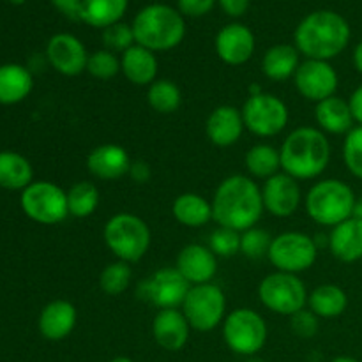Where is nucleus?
<instances>
[{
    "label": "nucleus",
    "instance_id": "1",
    "mask_svg": "<svg viewBox=\"0 0 362 362\" xmlns=\"http://www.w3.org/2000/svg\"><path fill=\"white\" fill-rule=\"evenodd\" d=\"M212 219L223 228L246 232L264 214L262 187L247 175H230L219 182L212 197Z\"/></svg>",
    "mask_w": 362,
    "mask_h": 362
},
{
    "label": "nucleus",
    "instance_id": "2",
    "mask_svg": "<svg viewBox=\"0 0 362 362\" xmlns=\"http://www.w3.org/2000/svg\"><path fill=\"white\" fill-rule=\"evenodd\" d=\"M352 30L341 14L334 11H315L296 28V48L313 60H332L349 46Z\"/></svg>",
    "mask_w": 362,
    "mask_h": 362
},
{
    "label": "nucleus",
    "instance_id": "3",
    "mask_svg": "<svg viewBox=\"0 0 362 362\" xmlns=\"http://www.w3.org/2000/svg\"><path fill=\"white\" fill-rule=\"evenodd\" d=\"M281 172L297 180H311L320 177L331 163V144L318 127H296L283 140Z\"/></svg>",
    "mask_w": 362,
    "mask_h": 362
},
{
    "label": "nucleus",
    "instance_id": "4",
    "mask_svg": "<svg viewBox=\"0 0 362 362\" xmlns=\"http://www.w3.org/2000/svg\"><path fill=\"white\" fill-rule=\"evenodd\" d=\"M131 27L136 45L154 53L177 48L186 35V21L180 11L165 4H151L144 7Z\"/></svg>",
    "mask_w": 362,
    "mask_h": 362
},
{
    "label": "nucleus",
    "instance_id": "5",
    "mask_svg": "<svg viewBox=\"0 0 362 362\" xmlns=\"http://www.w3.org/2000/svg\"><path fill=\"white\" fill-rule=\"evenodd\" d=\"M356 202L357 197L349 184L339 179H324L308 191L304 207L317 225L334 228L352 218Z\"/></svg>",
    "mask_w": 362,
    "mask_h": 362
},
{
    "label": "nucleus",
    "instance_id": "6",
    "mask_svg": "<svg viewBox=\"0 0 362 362\" xmlns=\"http://www.w3.org/2000/svg\"><path fill=\"white\" fill-rule=\"evenodd\" d=\"M103 239L117 260L131 265L140 262L147 255L152 243V233L140 216L119 212L106 221Z\"/></svg>",
    "mask_w": 362,
    "mask_h": 362
},
{
    "label": "nucleus",
    "instance_id": "7",
    "mask_svg": "<svg viewBox=\"0 0 362 362\" xmlns=\"http://www.w3.org/2000/svg\"><path fill=\"white\" fill-rule=\"evenodd\" d=\"M269 329L264 317L250 308H239L226 315L223 322V339L233 354L255 357L267 343Z\"/></svg>",
    "mask_w": 362,
    "mask_h": 362
},
{
    "label": "nucleus",
    "instance_id": "8",
    "mask_svg": "<svg viewBox=\"0 0 362 362\" xmlns=\"http://www.w3.org/2000/svg\"><path fill=\"white\" fill-rule=\"evenodd\" d=\"M308 297L310 293L303 279L288 272H272L258 285V299L262 306L281 317H292L308 308Z\"/></svg>",
    "mask_w": 362,
    "mask_h": 362
},
{
    "label": "nucleus",
    "instance_id": "9",
    "mask_svg": "<svg viewBox=\"0 0 362 362\" xmlns=\"http://www.w3.org/2000/svg\"><path fill=\"white\" fill-rule=\"evenodd\" d=\"M180 308L193 331H214L226 318L225 292L214 283L194 285L189 288Z\"/></svg>",
    "mask_w": 362,
    "mask_h": 362
},
{
    "label": "nucleus",
    "instance_id": "10",
    "mask_svg": "<svg viewBox=\"0 0 362 362\" xmlns=\"http://www.w3.org/2000/svg\"><path fill=\"white\" fill-rule=\"evenodd\" d=\"M21 211L39 225H59L69 216L67 191L49 180H34L21 191Z\"/></svg>",
    "mask_w": 362,
    "mask_h": 362
},
{
    "label": "nucleus",
    "instance_id": "11",
    "mask_svg": "<svg viewBox=\"0 0 362 362\" xmlns=\"http://www.w3.org/2000/svg\"><path fill=\"white\" fill-rule=\"evenodd\" d=\"M317 240L303 232H283L272 237L267 258L276 271L297 274L313 267L317 262Z\"/></svg>",
    "mask_w": 362,
    "mask_h": 362
},
{
    "label": "nucleus",
    "instance_id": "12",
    "mask_svg": "<svg viewBox=\"0 0 362 362\" xmlns=\"http://www.w3.org/2000/svg\"><path fill=\"white\" fill-rule=\"evenodd\" d=\"M244 127L255 136L271 138L281 133L288 126V106L278 95L260 92L250 95L240 108Z\"/></svg>",
    "mask_w": 362,
    "mask_h": 362
},
{
    "label": "nucleus",
    "instance_id": "13",
    "mask_svg": "<svg viewBox=\"0 0 362 362\" xmlns=\"http://www.w3.org/2000/svg\"><path fill=\"white\" fill-rule=\"evenodd\" d=\"M191 285L175 267L158 269L138 286V296L159 310H177L182 306Z\"/></svg>",
    "mask_w": 362,
    "mask_h": 362
},
{
    "label": "nucleus",
    "instance_id": "14",
    "mask_svg": "<svg viewBox=\"0 0 362 362\" xmlns=\"http://www.w3.org/2000/svg\"><path fill=\"white\" fill-rule=\"evenodd\" d=\"M296 88L304 99L311 103H320L336 95L339 76L331 62L327 60L308 59L300 62L299 69L293 74Z\"/></svg>",
    "mask_w": 362,
    "mask_h": 362
},
{
    "label": "nucleus",
    "instance_id": "15",
    "mask_svg": "<svg viewBox=\"0 0 362 362\" xmlns=\"http://www.w3.org/2000/svg\"><path fill=\"white\" fill-rule=\"evenodd\" d=\"M262 200H264V209L271 216L290 218L296 214L303 202L299 180L285 172L276 173L262 186Z\"/></svg>",
    "mask_w": 362,
    "mask_h": 362
},
{
    "label": "nucleus",
    "instance_id": "16",
    "mask_svg": "<svg viewBox=\"0 0 362 362\" xmlns=\"http://www.w3.org/2000/svg\"><path fill=\"white\" fill-rule=\"evenodd\" d=\"M46 59L57 73L64 76H78L87 71L88 53L83 42L73 34H55L46 46Z\"/></svg>",
    "mask_w": 362,
    "mask_h": 362
},
{
    "label": "nucleus",
    "instance_id": "17",
    "mask_svg": "<svg viewBox=\"0 0 362 362\" xmlns=\"http://www.w3.org/2000/svg\"><path fill=\"white\" fill-rule=\"evenodd\" d=\"M175 269L189 281L191 286L212 283L218 272V257L209 246L187 244L179 251Z\"/></svg>",
    "mask_w": 362,
    "mask_h": 362
},
{
    "label": "nucleus",
    "instance_id": "18",
    "mask_svg": "<svg viewBox=\"0 0 362 362\" xmlns=\"http://www.w3.org/2000/svg\"><path fill=\"white\" fill-rule=\"evenodd\" d=\"M216 53L228 66H243L255 53V35L246 25L230 23L216 35Z\"/></svg>",
    "mask_w": 362,
    "mask_h": 362
},
{
    "label": "nucleus",
    "instance_id": "19",
    "mask_svg": "<svg viewBox=\"0 0 362 362\" xmlns=\"http://www.w3.org/2000/svg\"><path fill=\"white\" fill-rule=\"evenodd\" d=\"M131 158L122 145L103 144L87 156V168L99 180H119L129 175Z\"/></svg>",
    "mask_w": 362,
    "mask_h": 362
},
{
    "label": "nucleus",
    "instance_id": "20",
    "mask_svg": "<svg viewBox=\"0 0 362 362\" xmlns=\"http://www.w3.org/2000/svg\"><path fill=\"white\" fill-rule=\"evenodd\" d=\"M243 113L232 105H221L211 112L205 122V134L216 147H232L244 133Z\"/></svg>",
    "mask_w": 362,
    "mask_h": 362
},
{
    "label": "nucleus",
    "instance_id": "21",
    "mask_svg": "<svg viewBox=\"0 0 362 362\" xmlns=\"http://www.w3.org/2000/svg\"><path fill=\"white\" fill-rule=\"evenodd\" d=\"M191 325L187 324L182 311L159 310L152 322V336L154 341L166 352H179L187 345Z\"/></svg>",
    "mask_w": 362,
    "mask_h": 362
},
{
    "label": "nucleus",
    "instance_id": "22",
    "mask_svg": "<svg viewBox=\"0 0 362 362\" xmlns=\"http://www.w3.org/2000/svg\"><path fill=\"white\" fill-rule=\"evenodd\" d=\"M78 322L76 308L73 303L64 299L52 300L42 308L39 315V332L48 341H62L69 338Z\"/></svg>",
    "mask_w": 362,
    "mask_h": 362
},
{
    "label": "nucleus",
    "instance_id": "23",
    "mask_svg": "<svg viewBox=\"0 0 362 362\" xmlns=\"http://www.w3.org/2000/svg\"><path fill=\"white\" fill-rule=\"evenodd\" d=\"M329 250L336 260L343 264H356L362 260V221L350 218L331 230Z\"/></svg>",
    "mask_w": 362,
    "mask_h": 362
},
{
    "label": "nucleus",
    "instance_id": "24",
    "mask_svg": "<svg viewBox=\"0 0 362 362\" xmlns=\"http://www.w3.org/2000/svg\"><path fill=\"white\" fill-rule=\"evenodd\" d=\"M159 64L156 53L140 45H133L120 57V73L129 83L148 87L158 78Z\"/></svg>",
    "mask_w": 362,
    "mask_h": 362
},
{
    "label": "nucleus",
    "instance_id": "25",
    "mask_svg": "<svg viewBox=\"0 0 362 362\" xmlns=\"http://www.w3.org/2000/svg\"><path fill=\"white\" fill-rule=\"evenodd\" d=\"M315 120H317L318 129L329 134H345L346 136L356 127L349 101L339 95H332V98L317 103Z\"/></svg>",
    "mask_w": 362,
    "mask_h": 362
},
{
    "label": "nucleus",
    "instance_id": "26",
    "mask_svg": "<svg viewBox=\"0 0 362 362\" xmlns=\"http://www.w3.org/2000/svg\"><path fill=\"white\" fill-rule=\"evenodd\" d=\"M34 88L32 73L21 64H2L0 66V105H18Z\"/></svg>",
    "mask_w": 362,
    "mask_h": 362
},
{
    "label": "nucleus",
    "instance_id": "27",
    "mask_svg": "<svg viewBox=\"0 0 362 362\" xmlns=\"http://www.w3.org/2000/svg\"><path fill=\"white\" fill-rule=\"evenodd\" d=\"M172 214L187 228H202L212 221V204L198 193H182L173 200Z\"/></svg>",
    "mask_w": 362,
    "mask_h": 362
},
{
    "label": "nucleus",
    "instance_id": "28",
    "mask_svg": "<svg viewBox=\"0 0 362 362\" xmlns=\"http://www.w3.org/2000/svg\"><path fill=\"white\" fill-rule=\"evenodd\" d=\"M299 55V49L292 45L272 46L262 59V73L272 81H285L293 78L300 66Z\"/></svg>",
    "mask_w": 362,
    "mask_h": 362
},
{
    "label": "nucleus",
    "instance_id": "29",
    "mask_svg": "<svg viewBox=\"0 0 362 362\" xmlns=\"http://www.w3.org/2000/svg\"><path fill=\"white\" fill-rule=\"evenodd\" d=\"M34 182L30 161L20 152H0V187L9 191H23Z\"/></svg>",
    "mask_w": 362,
    "mask_h": 362
},
{
    "label": "nucleus",
    "instance_id": "30",
    "mask_svg": "<svg viewBox=\"0 0 362 362\" xmlns=\"http://www.w3.org/2000/svg\"><path fill=\"white\" fill-rule=\"evenodd\" d=\"M349 308V296L338 285H320L308 297V310L318 318H338Z\"/></svg>",
    "mask_w": 362,
    "mask_h": 362
},
{
    "label": "nucleus",
    "instance_id": "31",
    "mask_svg": "<svg viewBox=\"0 0 362 362\" xmlns=\"http://www.w3.org/2000/svg\"><path fill=\"white\" fill-rule=\"evenodd\" d=\"M129 0H83L80 20L95 28H108L119 23L127 11Z\"/></svg>",
    "mask_w": 362,
    "mask_h": 362
},
{
    "label": "nucleus",
    "instance_id": "32",
    "mask_svg": "<svg viewBox=\"0 0 362 362\" xmlns=\"http://www.w3.org/2000/svg\"><path fill=\"white\" fill-rule=\"evenodd\" d=\"M244 165L251 177L267 180L281 172V156H279L278 148H274L272 145L258 144L246 152Z\"/></svg>",
    "mask_w": 362,
    "mask_h": 362
},
{
    "label": "nucleus",
    "instance_id": "33",
    "mask_svg": "<svg viewBox=\"0 0 362 362\" xmlns=\"http://www.w3.org/2000/svg\"><path fill=\"white\" fill-rule=\"evenodd\" d=\"M147 103L154 112L161 115L175 113L182 105V92L172 80H156L147 88Z\"/></svg>",
    "mask_w": 362,
    "mask_h": 362
},
{
    "label": "nucleus",
    "instance_id": "34",
    "mask_svg": "<svg viewBox=\"0 0 362 362\" xmlns=\"http://www.w3.org/2000/svg\"><path fill=\"white\" fill-rule=\"evenodd\" d=\"M99 205V189L94 182L80 180L74 182L67 191V207L69 216L74 218H88L95 212Z\"/></svg>",
    "mask_w": 362,
    "mask_h": 362
},
{
    "label": "nucleus",
    "instance_id": "35",
    "mask_svg": "<svg viewBox=\"0 0 362 362\" xmlns=\"http://www.w3.org/2000/svg\"><path fill=\"white\" fill-rule=\"evenodd\" d=\"M133 279V271L126 262L115 260L106 265L99 274V286L106 296L117 297L126 292Z\"/></svg>",
    "mask_w": 362,
    "mask_h": 362
},
{
    "label": "nucleus",
    "instance_id": "36",
    "mask_svg": "<svg viewBox=\"0 0 362 362\" xmlns=\"http://www.w3.org/2000/svg\"><path fill=\"white\" fill-rule=\"evenodd\" d=\"M87 73L95 80H112L120 73V59L110 49H98L88 55Z\"/></svg>",
    "mask_w": 362,
    "mask_h": 362
},
{
    "label": "nucleus",
    "instance_id": "37",
    "mask_svg": "<svg viewBox=\"0 0 362 362\" xmlns=\"http://www.w3.org/2000/svg\"><path fill=\"white\" fill-rule=\"evenodd\" d=\"M271 243L272 237L265 230L253 226L240 233V253L250 260H260V258L267 257Z\"/></svg>",
    "mask_w": 362,
    "mask_h": 362
},
{
    "label": "nucleus",
    "instance_id": "38",
    "mask_svg": "<svg viewBox=\"0 0 362 362\" xmlns=\"http://www.w3.org/2000/svg\"><path fill=\"white\" fill-rule=\"evenodd\" d=\"M343 161L356 179L362 180V126H356L343 141Z\"/></svg>",
    "mask_w": 362,
    "mask_h": 362
},
{
    "label": "nucleus",
    "instance_id": "39",
    "mask_svg": "<svg viewBox=\"0 0 362 362\" xmlns=\"http://www.w3.org/2000/svg\"><path fill=\"white\" fill-rule=\"evenodd\" d=\"M209 247L216 257L232 258L237 253H240V232L230 228H216L212 232L211 240H209Z\"/></svg>",
    "mask_w": 362,
    "mask_h": 362
},
{
    "label": "nucleus",
    "instance_id": "40",
    "mask_svg": "<svg viewBox=\"0 0 362 362\" xmlns=\"http://www.w3.org/2000/svg\"><path fill=\"white\" fill-rule=\"evenodd\" d=\"M103 42L110 52H126L131 46L136 45L133 34V27L126 23H115L103 30Z\"/></svg>",
    "mask_w": 362,
    "mask_h": 362
},
{
    "label": "nucleus",
    "instance_id": "41",
    "mask_svg": "<svg viewBox=\"0 0 362 362\" xmlns=\"http://www.w3.org/2000/svg\"><path fill=\"white\" fill-rule=\"evenodd\" d=\"M290 329H292L293 334L299 336L300 339L315 338L318 332V317L313 311L304 308L299 313L290 317Z\"/></svg>",
    "mask_w": 362,
    "mask_h": 362
},
{
    "label": "nucleus",
    "instance_id": "42",
    "mask_svg": "<svg viewBox=\"0 0 362 362\" xmlns=\"http://www.w3.org/2000/svg\"><path fill=\"white\" fill-rule=\"evenodd\" d=\"M216 0H179L180 14L186 16H204L214 7Z\"/></svg>",
    "mask_w": 362,
    "mask_h": 362
},
{
    "label": "nucleus",
    "instance_id": "43",
    "mask_svg": "<svg viewBox=\"0 0 362 362\" xmlns=\"http://www.w3.org/2000/svg\"><path fill=\"white\" fill-rule=\"evenodd\" d=\"M81 2L83 0H52L53 6L69 20L78 21L81 16Z\"/></svg>",
    "mask_w": 362,
    "mask_h": 362
},
{
    "label": "nucleus",
    "instance_id": "44",
    "mask_svg": "<svg viewBox=\"0 0 362 362\" xmlns=\"http://www.w3.org/2000/svg\"><path fill=\"white\" fill-rule=\"evenodd\" d=\"M129 177L136 184H147L152 177L151 165L147 161H133L129 168Z\"/></svg>",
    "mask_w": 362,
    "mask_h": 362
},
{
    "label": "nucleus",
    "instance_id": "45",
    "mask_svg": "<svg viewBox=\"0 0 362 362\" xmlns=\"http://www.w3.org/2000/svg\"><path fill=\"white\" fill-rule=\"evenodd\" d=\"M218 2L219 6H221V9L225 11L228 16L233 18L243 16L247 11V7H250V0H218Z\"/></svg>",
    "mask_w": 362,
    "mask_h": 362
},
{
    "label": "nucleus",
    "instance_id": "46",
    "mask_svg": "<svg viewBox=\"0 0 362 362\" xmlns=\"http://www.w3.org/2000/svg\"><path fill=\"white\" fill-rule=\"evenodd\" d=\"M349 105H350V110H352V115H354V120H356V124L357 126H362V83L352 92V94H350Z\"/></svg>",
    "mask_w": 362,
    "mask_h": 362
},
{
    "label": "nucleus",
    "instance_id": "47",
    "mask_svg": "<svg viewBox=\"0 0 362 362\" xmlns=\"http://www.w3.org/2000/svg\"><path fill=\"white\" fill-rule=\"evenodd\" d=\"M352 59H354V67L357 69V73L362 74V41L356 46V49H354Z\"/></svg>",
    "mask_w": 362,
    "mask_h": 362
},
{
    "label": "nucleus",
    "instance_id": "48",
    "mask_svg": "<svg viewBox=\"0 0 362 362\" xmlns=\"http://www.w3.org/2000/svg\"><path fill=\"white\" fill-rule=\"evenodd\" d=\"M352 218H356V219H359V221H362V198H357L356 207H354Z\"/></svg>",
    "mask_w": 362,
    "mask_h": 362
},
{
    "label": "nucleus",
    "instance_id": "49",
    "mask_svg": "<svg viewBox=\"0 0 362 362\" xmlns=\"http://www.w3.org/2000/svg\"><path fill=\"white\" fill-rule=\"evenodd\" d=\"M331 362H361V361L356 359V357H350V356H339V357H334Z\"/></svg>",
    "mask_w": 362,
    "mask_h": 362
},
{
    "label": "nucleus",
    "instance_id": "50",
    "mask_svg": "<svg viewBox=\"0 0 362 362\" xmlns=\"http://www.w3.org/2000/svg\"><path fill=\"white\" fill-rule=\"evenodd\" d=\"M110 362H134V361H133V359H129V357L119 356V357H115V359H112Z\"/></svg>",
    "mask_w": 362,
    "mask_h": 362
},
{
    "label": "nucleus",
    "instance_id": "51",
    "mask_svg": "<svg viewBox=\"0 0 362 362\" xmlns=\"http://www.w3.org/2000/svg\"><path fill=\"white\" fill-rule=\"evenodd\" d=\"M246 362H265V361H264V359H260V357L255 356V357H250V359H247Z\"/></svg>",
    "mask_w": 362,
    "mask_h": 362
},
{
    "label": "nucleus",
    "instance_id": "52",
    "mask_svg": "<svg viewBox=\"0 0 362 362\" xmlns=\"http://www.w3.org/2000/svg\"><path fill=\"white\" fill-rule=\"evenodd\" d=\"M11 4H14V6H21V4L25 2V0H9Z\"/></svg>",
    "mask_w": 362,
    "mask_h": 362
}]
</instances>
